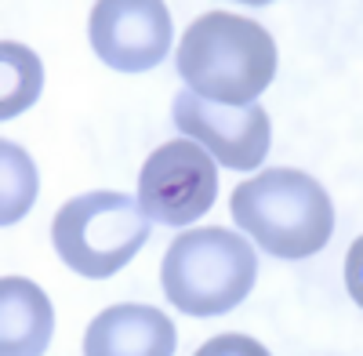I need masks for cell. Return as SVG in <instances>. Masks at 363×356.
<instances>
[{"instance_id":"6da1fadb","label":"cell","mask_w":363,"mask_h":356,"mask_svg":"<svg viewBox=\"0 0 363 356\" xmlns=\"http://www.w3.org/2000/svg\"><path fill=\"white\" fill-rule=\"evenodd\" d=\"M178 77L207 102L247 106L277 77V40L244 15L207 11L182 33Z\"/></svg>"},{"instance_id":"7a4b0ae2","label":"cell","mask_w":363,"mask_h":356,"mask_svg":"<svg viewBox=\"0 0 363 356\" xmlns=\"http://www.w3.org/2000/svg\"><path fill=\"white\" fill-rule=\"evenodd\" d=\"M233 222L272 258H309L335 233V204L313 174L269 167L233 193Z\"/></svg>"},{"instance_id":"3957f363","label":"cell","mask_w":363,"mask_h":356,"mask_svg":"<svg viewBox=\"0 0 363 356\" xmlns=\"http://www.w3.org/2000/svg\"><path fill=\"white\" fill-rule=\"evenodd\" d=\"M258 258L244 236L222 226L189 229L171 240L160 284L167 302L189 316H222L251 294Z\"/></svg>"},{"instance_id":"8fae6325","label":"cell","mask_w":363,"mask_h":356,"mask_svg":"<svg viewBox=\"0 0 363 356\" xmlns=\"http://www.w3.org/2000/svg\"><path fill=\"white\" fill-rule=\"evenodd\" d=\"M0 174H4V182H0V226L8 229L33 207L40 178L29 153L8 138L0 142Z\"/></svg>"},{"instance_id":"277c9868","label":"cell","mask_w":363,"mask_h":356,"mask_svg":"<svg viewBox=\"0 0 363 356\" xmlns=\"http://www.w3.org/2000/svg\"><path fill=\"white\" fill-rule=\"evenodd\" d=\"M149 218L135 196L95 189L58 207L51 222V244L73 273L106 280L145 247Z\"/></svg>"},{"instance_id":"52a82bcc","label":"cell","mask_w":363,"mask_h":356,"mask_svg":"<svg viewBox=\"0 0 363 356\" xmlns=\"http://www.w3.org/2000/svg\"><path fill=\"white\" fill-rule=\"evenodd\" d=\"M171 11L160 0H102L91 11V48L109 69L145 73L171 51Z\"/></svg>"},{"instance_id":"5b68a950","label":"cell","mask_w":363,"mask_h":356,"mask_svg":"<svg viewBox=\"0 0 363 356\" xmlns=\"http://www.w3.org/2000/svg\"><path fill=\"white\" fill-rule=\"evenodd\" d=\"M218 196V167L193 138L164 142L138 171V207L157 226H189Z\"/></svg>"},{"instance_id":"30bf717a","label":"cell","mask_w":363,"mask_h":356,"mask_svg":"<svg viewBox=\"0 0 363 356\" xmlns=\"http://www.w3.org/2000/svg\"><path fill=\"white\" fill-rule=\"evenodd\" d=\"M0 69H4V99H0V121H11L22 109H29L40 99L44 87V66L40 55L26 44L4 40L0 44Z\"/></svg>"},{"instance_id":"9c48e42d","label":"cell","mask_w":363,"mask_h":356,"mask_svg":"<svg viewBox=\"0 0 363 356\" xmlns=\"http://www.w3.org/2000/svg\"><path fill=\"white\" fill-rule=\"evenodd\" d=\"M55 328V309L44 287L26 277L0 280V352L4 356H37L48 349Z\"/></svg>"},{"instance_id":"8992f818","label":"cell","mask_w":363,"mask_h":356,"mask_svg":"<svg viewBox=\"0 0 363 356\" xmlns=\"http://www.w3.org/2000/svg\"><path fill=\"white\" fill-rule=\"evenodd\" d=\"M171 113H174V128L182 135L200 142L211 153V160H218L233 171H255L269 153L272 124L258 102L222 106V102H207L193 91H178Z\"/></svg>"},{"instance_id":"ba28073f","label":"cell","mask_w":363,"mask_h":356,"mask_svg":"<svg viewBox=\"0 0 363 356\" xmlns=\"http://www.w3.org/2000/svg\"><path fill=\"white\" fill-rule=\"evenodd\" d=\"M178 345L174 323L153 306H109L84 335L87 356H171Z\"/></svg>"}]
</instances>
